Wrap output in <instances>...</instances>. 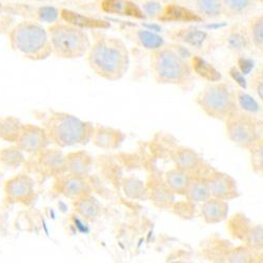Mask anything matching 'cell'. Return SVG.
Instances as JSON below:
<instances>
[{"instance_id":"6da1fadb","label":"cell","mask_w":263,"mask_h":263,"mask_svg":"<svg viewBox=\"0 0 263 263\" xmlns=\"http://www.w3.org/2000/svg\"><path fill=\"white\" fill-rule=\"evenodd\" d=\"M87 56L92 72L107 81L121 80L129 68V54L119 38L95 34Z\"/></svg>"},{"instance_id":"7a4b0ae2","label":"cell","mask_w":263,"mask_h":263,"mask_svg":"<svg viewBox=\"0 0 263 263\" xmlns=\"http://www.w3.org/2000/svg\"><path fill=\"white\" fill-rule=\"evenodd\" d=\"M51 144L60 148L85 145L91 142L94 126L75 115L65 112L50 111L43 117L42 124Z\"/></svg>"},{"instance_id":"3957f363","label":"cell","mask_w":263,"mask_h":263,"mask_svg":"<svg viewBox=\"0 0 263 263\" xmlns=\"http://www.w3.org/2000/svg\"><path fill=\"white\" fill-rule=\"evenodd\" d=\"M151 75L158 84L176 85L187 90L192 84L191 63L178 51L160 48L151 56Z\"/></svg>"},{"instance_id":"277c9868","label":"cell","mask_w":263,"mask_h":263,"mask_svg":"<svg viewBox=\"0 0 263 263\" xmlns=\"http://www.w3.org/2000/svg\"><path fill=\"white\" fill-rule=\"evenodd\" d=\"M11 49L33 61H42L51 57L52 48L48 29L33 20L17 24L9 32Z\"/></svg>"},{"instance_id":"5b68a950","label":"cell","mask_w":263,"mask_h":263,"mask_svg":"<svg viewBox=\"0 0 263 263\" xmlns=\"http://www.w3.org/2000/svg\"><path fill=\"white\" fill-rule=\"evenodd\" d=\"M52 54L60 59H77L85 56L91 39L80 27L70 23H54L48 28Z\"/></svg>"},{"instance_id":"8992f818","label":"cell","mask_w":263,"mask_h":263,"mask_svg":"<svg viewBox=\"0 0 263 263\" xmlns=\"http://www.w3.org/2000/svg\"><path fill=\"white\" fill-rule=\"evenodd\" d=\"M196 104L210 118L224 121L236 109L235 91L223 82H214L196 96Z\"/></svg>"},{"instance_id":"52a82bcc","label":"cell","mask_w":263,"mask_h":263,"mask_svg":"<svg viewBox=\"0 0 263 263\" xmlns=\"http://www.w3.org/2000/svg\"><path fill=\"white\" fill-rule=\"evenodd\" d=\"M228 138L245 149H252L261 139L255 115L237 108L224 120Z\"/></svg>"},{"instance_id":"ba28073f","label":"cell","mask_w":263,"mask_h":263,"mask_svg":"<svg viewBox=\"0 0 263 263\" xmlns=\"http://www.w3.org/2000/svg\"><path fill=\"white\" fill-rule=\"evenodd\" d=\"M6 200L13 204L31 205L36 199L34 178L27 173H19L9 178L4 186Z\"/></svg>"},{"instance_id":"9c48e42d","label":"cell","mask_w":263,"mask_h":263,"mask_svg":"<svg viewBox=\"0 0 263 263\" xmlns=\"http://www.w3.org/2000/svg\"><path fill=\"white\" fill-rule=\"evenodd\" d=\"M229 231L234 238L242 241L254 252L263 251V227L252 224L245 215H235L229 222Z\"/></svg>"},{"instance_id":"30bf717a","label":"cell","mask_w":263,"mask_h":263,"mask_svg":"<svg viewBox=\"0 0 263 263\" xmlns=\"http://www.w3.org/2000/svg\"><path fill=\"white\" fill-rule=\"evenodd\" d=\"M53 191L72 201L83 196L93 194V186L86 176H80L71 173L58 175L53 181Z\"/></svg>"},{"instance_id":"8fae6325","label":"cell","mask_w":263,"mask_h":263,"mask_svg":"<svg viewBox=\"0 0 263 263\" xmlns=\"http://www.w3.org/2000/svg\"><path fill=\"white\" fill-rule=\"evenodd\" d=\"M19 149L31 156H36L43 149L49 147L50 140L42 125L24 123L20 134L14 143Z\"/></svg>"},{"instance_id":"7c38bea8","label":"cell","mask_w":263,"mask_h":263,"mask_svg":"<svg viewBox=\"0 0 263 263\" xmlns=\"http://www.w3.org/2000/svg\"><path fill=\"white\" fill-rule=\"evenodd\" d=\"M172 160L175 166L190 173L193 176H208L214 170L198 153L189 147H177L173 152Z\"/></svg>"},{"instance_id":"4fadbf2b","label":"cell","mask_w":263,"mask_h":263,"mask_svg":"<svg viewBox=\"0 0 263 263\" xmlns=\"http://www.w3.org/2000/svg\"><path fill=\"white\" fill-rule=\"evenodd\" d=\"M211 197L226 201H231L240 197L237 181L231 175L213 170L208 176Z\"/></svg>"},{"instance_id":"5bb4252c","label":"cell","mask_w":263,"mask_h":263,"mask_svg":"<svg viewBox=\"0 0 263 263\" xmlns=\"http://www.w3.org/2000/svg\"><path fill=\"white\" fill-rule=\"evenodd\" d=\"M36 158V164L38 170L48 177L55 178L65 171V155L58 148L43 149L38 155L34 156Z\"/></svg>"},{"instance_id":"9a60e30c","label":"cell","mask_w":263,"mask_h":263,"mask_svg":"<svg viewBox=\"0 0 263 263\" xmlns=\"http://www.w3.org/2000/svg\"><path fill=\"white\" fill-rule=\"evenodd\" d=\"M125 138L126 135L121 129L107 125L97 124L94 126L91 142H93L95 146L101 149L114 151L121 146Z\"/></svg>"},{"instance_id":"2e32d148","label":"cell","mask_w":263,"mask_h":263,"mask_svg":"<svg viewBox=\"0 0 263 263\" xmlns=\"http://www.w3.org/2000/svg\"><path fill=\"white\" fill-rule=\"evenodd\" d=\"M147 185L148 200L159 210H171L175 203V195L166 185L163 178L153 176Z\"/></svg>"},{"instance_id":"e0dca14e","label":"cell","mask_w":263,"mask_h":263,"mask_svg":"<svg viewBox=\"0 0 263 263\" xmlns=\"http://www.w3.org/2000/svg\"><path fill=\"white\" fill-rule=\"evenodd\" d=\"M229 201L210 197L201 203L200 214L203 221L208 224H217L227 220L229 217Z\"/></svg>"},{"instance_id":"ac0fdd59","label":"cell","mask_w":263,"mask_h":263,"mask_svg":"<svg viewBox=\"0 0 263 263\" xmlns=\"http://www.w3.org/2000/svg\"><path fill=\"white\" fill-rule=\"evenodd\" d=\"M94 165L93 156L85 151H74L65 155V171L67 173L89 176Z\"/></svg>"},{"instance_id":"d6986e66","label":"cell","mask_w":263,"mask_h":263,"mask_svg":"<svg viewBox=\"0 0 263 263\" xmlns=\"http://www.w3.org/2000/svg\"><path fill=\"white\" fill-rule=\"evenodd\" d=\"M73 209L75 213L84 219L85 221L93 222L101 216L102 206L93 194L86 195L73 201Z\"/></svg>"},{"instance_id":"ffe728a7","label":"cell","mask_w":263,"mask_h":263,"mask_svg":"<svg viewBox=\"0 0 263 263\" xmlns=\"http://www.w3.org/2000/svg\"><path fill=\"white\" fill-rule=\"evenodd\" d=\"M193 178V175L176 166L166 171L163 176V180L171 191L179 196H184Z\"/></svg>"},{"instance_id":"44dd1931","label":"cell","mask_w":263,"mask_h":263,"mask_svg":"<svg viewBox=\"0 0 263 263\" xmlns=\"http://www.w3.org/2000/svg\"><path fill=\"white\" fill-rule=\"evenodd\" d=\"M102 9L111 14L128 16L141 19L144 17L142 10L135 4L127 2V0H104Z\"/></svg>"},{"instance_id":"7402d4cb","label":"cell","mask_w":263,"mask_h":263,"mask_svg":"<svg viewBox=\"0 0 263 263\" xmlns=\"http://www.w3.org/2000/svg\"><path fill=\"white\" fill-rule=\"evenodd\" d=\"M159 19L162 21H171V23H198L202 20L199 15L195 14L191 10L176 5L165 7Z\"/></svg>"},{"instance_id":"603a6c76","label":"cell","mask_w":263,"mask_h":263,"mask_svg":"<svg viewBox=\"0 0 263 263\" xmlns=\"http://www.w3.org/2000/svg\"><path fill=\"white\" fill-rule=\"evenodd\" d=\"M185 199L197 204L202 203L211 197L206 176H194L185 194Z\"/></svg>"},{"instance_id":"cb8c5ba5","label":"cell","mask_w":263,"mask_h":263,"mask_svg":"<svg viewBox=\"0 0 263 263\" xmlns=\"http://www.w3.org/2000/svg\"><path fill=\"white\" fill-rule=\"evenodd\" d=\"M123 194L132 200H148L147 185L141 179L135 176H126L121 181Z\"/></svg>"},{"instance_id":"d4e9b609","label":"cell","mask_w":263,"mask_h":263,"mask_svg":"<svg viewBox=\"0 0 263 263\" xmlns=\"http://www.w3.org/2000/svg\"><path fill=\"white\" fill-rule=\"evenodd\" d=\"M26 163V153L13 146L0 149V164L7 170H16Z\"/></svg>"},{"instance_id":"484cf974","label":"cell","mask_w":263,"mask_h":263,"mask_svg":"<svg viewBox=\"0 0 263 263\" xmlns=\"http://www.w3.org/2000/svg\"><path fill=\"white\" fill-rule=\"evenodd\" d=\"M23 124L24 123L18 118L13 116L0 117V139L6 142L15 143Z\"/></svg>"},{"instance_id":"4316f807","label":"cell","mask_w":263,"mask_h":263,"mask_svg":"<svg viewBox=\"0 0 263 263\" xmlns=\"http://www.w3.org/2000/svg\"><path fill=\"white\" fill-rule=\"evenodd\" d=\"M190 63H191L193 73L198 75L199 77L210 82H218L221 80V74L219 73L212 64L203 60L201 57L193 56Z\"/></svg>"},{"instance_id":"83f0119b","label":"cell","mask_w":263,"mask_h":263,"mask_svg":"<svg viewBox=\"0 0 263 263\" xmlns=\"http://www.w3.org/2000/svg\"><path fill=\"white\" fill-rule=\"evenodd\" d=\"M256 252L251 250L246 245L232 247L227 255L226 262L232 263H255Z\"/></svg>"},{"instance_id":"f1b7e54d","label":"cell","mask_w":263,"mask_h":263,"mask_svg":"<svg viewBox=\"0 0 263 263\" xmlns=\"http://www.w3.org/2000/svg\"><path fill=\"white\" fill-rule=\"evenodd\" d=\"M235 98H236V106L237 108L241 109V111L252 115H255L257 112H259L260 106L258 102L246 92L241 90L235 91Z\"/></svg>"},{"instance_id":"f546056e","label":"cell","mask_w":263,"mask_h":263,"mask_svg":"<svg viewBox=\"0 0 263 263\" xmlns=\"http://www.w3.org/2000/svg\"><path fill=\"white\" fill-rule=\"evenodd\" d=\"M196 6L199 14L210 18L218 17L223 10L220 0H197Z\"/></svg>"},{"instance_id":"4dcf8cb0","label":"cell","mask_w":263,"mask_h":263,"mask_svg":"<svg viewBox=\"0 0 263 263\" xmlns=\"http://www.w3.org/2000/svg\"><path fill=\"white\" fill-rule=\"evenodd\" d=\"M137 37L140 45L146 50L155 51L162 48L164 45L163 38L151 31H146V30L139 31L137 34Z\"/></svg>"},{"instance_id":"1f68e13d","label":"cell","mask_w":263,"mask_h":263,"mask_svg":"<svg viewBox=\"0 0 263 263\" xmlns=\"http://www.w3.org/2000/svg\"><path fill=\"white\" fill-rule=\"evenodd\" d=\"M249 152L251 153V165L253 171L263 177V140H260Z\"/></svg>"},{"instance_id":"d6a6232c","label":"cell","mask_w":263,"mask_h":263,"mask_svg":"<svg viewBox=\"0 0 263 263\" xmlns=\"http://www.w3.org/2000/svg\"><path fill=\"white\" fill-rule=\"evenodd\" d=\"M250 41H251L250 34L248 35L246 33H242L241 31L233 32L229 36V39H228L230 48L237 52H241V51L246 50L249 47Z\"/></svg>"},{"instance_id":"836d02e7","label":"cell","mask_w":263,"mask_h":263,"mask_svg":"<svg viewBox=\"0 0 263 263\" xmlns=\"http://www.w3.org/2000/svg\"><path fill=\"white\" fill-rule=\"evenodd\" d=\"M250 38L256 47H263V17L256 18L252 21L250 28Z\"/></svg>"},{"instance_id":"e575fe53","label":"cell","mask_w":263,"mask_h":263,"mask_svg":"<svg viewBox=\"0 0 263 263\" xmlns=\"http://www.w3.org/2000/svg\"><path fill=\"white\" fill-rule=\"evenodd\" d=\"M175 215L179 216L182 219H191L195 215V203L186 200L181 202L175 201L171 209Z\"/></svg>"},{"instance_id":"d590c367","label":"cell","mask_w":263,"mask_h":263,"mask_svg":"<svg viewBox=\"0 0 263 263\" xmlns=\"http://www.w3.org/2000/svg\"><path fill=\"white\" fill-rule=\"evenodd\" d=\"M222 6L233 14H241L251 8L252 0H222Z\"/></svg>"},{"instance_id":"8d00e7d4","label":"cell","mask_w":263,"mask_h":263,"mask_svg":"<svg viewBox=\"0 0 263 263\" xmlns=\"http://www.w3.org/2000/svg\"><path fill=\"white\" fill-rule=\"evenodd\" d=\"M163 8L161 7V5L155 2H148L142 7L143 14L149 17H160Z\"/></svg>"},{"instance_id":"74e56055","label":"cell","mask_w":263,"mask_h":263,"mask_svg":"<svg viewBox=\"0 0 263 263\" xmlns=\"http://www.w3.org/2000/svg\"><path fill=\"white\" fill-rule=\"evenodd\" d=\"M205 34L202 33L201 31H193L190 32L187 36L184 37V41L191 43L192 46H198L204 40Z\"/></svg>"},{"instance_id":"f35d334b","label":"cell","mask_w":263,"mask_h":263,"mask_svg":"<svg viewBox=\"0 0 263 263\" xmlns=\"http://www.w3.org/2000/svg\"><path fill=\"white\" fill-rule=\"evenodd\" d=\"M243 73H241V72H239V71H237V70H234V74H232V76L234 77V79L241 85V86H246V79H245V77H243Z\"/></svg>"},{"instance_id":"ab89813d","label":"cell","mask_w":263,"mask_h":263,"mask_svg":"<svg viewBox=\"0 0 263 263\" xmlns=\"http://www.w3.org/2000/svg\"><path fill=\"white\" fill-rule=\"evenodd\" d=\"M255 90H256V94L258 95L259 99L263 102V79H258L256 82V86H255Z\"/></svg>"},{"instance_id":"60d3db41","label":"cell","mask_w":263,"mask_h":263,"mask_svg":"<svg viewBox=\"0 0 263 263\" xmlns=\"http://www.w3.org/2000/svg\"><path fill=\"white\" fill-rule=\"evenodd\" d=\"M255 263H263V251L259 252V253H256Z\"/></svg>"},{"instance_id":"b9f144b4","label":"cell","mask_w":263,"mask_h":263,"mask_svg":"<svg viewBox=\"0 0 263 263\" xmlns=\"http://www.w3.org/2000/svg\"><path fill=\"white\" fill-rule=\"evenodd\" d=\"M34 2H39V3H42V2H49V0H34Z\"/></svg>"}]
</instances>
